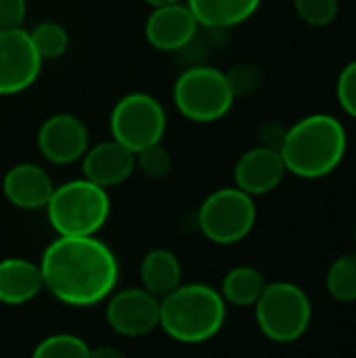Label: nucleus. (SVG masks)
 Here are the masks:
<instances>
[{
	"label": "nucleus",
	"mask_w": 356,
	"mask_h": 358,
	"mask_svg": "<svg viewBox=\"0 0 356 358\" xmlns=\"http://www.w3.org/2000/svg\"><path fill=\"white\" fill-rule=\"evenodd\" d=\"M44 289L67 306H94L118 285L120 264L113 250L92 237H57L40 258Z\"/></svg>",
	"instance_id": "1"
},
{
	"label": "nucleus",
	"mask_w": 356,
	"mask_h": 358,
	"mask_svg": "<svg viewBox=\"0 0 356 358\" xmlns=\"http://www.w3.org/2000/svg\"><path fill=\"white\" fill-rule=\"evenodd\" d=\"M166 124L168 117L164 105L147 92H130L122 96L109 115L111 138L128 147L132 153L162 143Z\"/></svg>",
	"instance_id": "8"
},
{
	"label": "nucleus",
	"mask_w": 356,
	"mask_h": 358,
	"mask_svg": "<svg viewBox=\"0 0 356 358\" xmlns=\"http://www.w3.org/2000/svg\"><path fill=\"white\" fill-rule=\"evenodd\" d=\"M172 99L178 113L195 124L222 120L235 103L227 73L210 65H193L185 69L174 82Z\"/></svg>",
	"instance_id": "5"
},
{
	"label": "nucleus",
	"mask_w": 356,
	"mask_h": 358,
	"mask_svg": "<svg viewBox=\"0 0 356 358\" xmlns=\"http://www.w3.org/2000/svg\"><path fill=\"white\" fill-rule=\"evenodd\" d=\"M134 155H136V168L147 178L162 180L166 176H170V172H172V155H170V151L162 143L145 147V149H141Z\"/></svg>",
	"instance_id": "23"
},
{
	"label": "nucleus",
	"mask_w": 356,
	"mask_h": 358,
	"mask_svg": "<svg viewBox=\"0 0 356 358\" xmlns=\"http://www.w3.org/2000/svg\"><path fill=\"white\" fill-rule=\"evenodd\" d=\"M42 157L55 166H69L84 157L90 147L88 126L73 113H55L46 117L36 136Z\"/></svg>",
	"instance_id": "11"
},
{
	"label": "nucleus",
	"mask_w": 356,
	"mask_h": 358,
	"mask_svg": "<svg viewBox=\"0 0 356 358\" xmlns=\"http://www.w3.org/2000/svg\"><path fill=\"white\" fill-rule=\"evenodd\" d=\"M296 15L311 27H327L338 19V0H294Z\"/></svg>",
	"instance_id": "24"
},
{
	"label": "nucleus",
	"mask_w": 356,
	"mask_h": 358,
	"mask_svg": "<svg viewBox=\"0 0 356 358\" xmlns=\"http://www.w3.org/2000/svg\"><path fill=\"white\" fill-rule=\"evenodd\" d=\"M256 201L237 187L210 193L197 210V227L206 239L218 245L243 241L256 224Z\"/></svg>",
	"instance_id": "7"
},
{
	"label": "nucleus",
	"mask_w": 356,
	"mask_h": 358,
	"mask_svg": "<svg viewBox=\"0 0 356 358\" xmlns=\"http://www.w3.org/2000/svg\"><path fill=\"white\" fill-rule=\"evenodd\" d=\"M44 210L59 237H92L105 227L111 201L107 189L76 178L55 187Z\"/></svg>",
	"instance_id": "4"
},
{
	"label": "nucleus",
	"mask_w": 356,
	"mask_h": 358,
	"mask_svg": "<svg viewBox=\"0 0 356 358\" xmlns=\"http://www.w3.org/2000/svg\"><path fill=\"white\" fill-rule=\"evenodd\" d=\"M88 358H128L124 355V350L115 348V346H99V348H90V357Z\"/></svg>",
	"instance_id": "29"
},
{
	"label": "nucleus",
	"mask_w": 356,
	"mask_h": 358,
	"mask_svg": "<svg viewBox=\"0 0 356 358\" xmlns=\"http://www.w3.org/2000/svg\"><path fill=\"white\" fill-rule=\"evenodd\" d=\"M327 292L338 302H356V254L340 256L327 271Z\"/></svg>",
	"instance_id": "20"
},
{
	"label": "nucleus",
	"mask_w": 356,
	"mask_h": 358,
	"mask_svg": "<svg viewBox=\"0 0 356 358\" xmlns=\"http://www.w3.org/2000/svg\"><path fill=\"white\" fill-rule=\"evenodd\" d=\"M348 151L346 126L329 113H311L287 128L281 143L285 170L298 178L317 180L329 176Z\"/></svg>",
	"instance_id": "2"
},
{
	"label": "nucleus",
	"mask_w": 356,
	"mask_h": 358,
	"mask_svg": "<svg viewBox=\"0 0 356 358\" xmlns=\"http://www.w3.org/2000/svg\"><path fill=\"white\" fill-rule=\"evenodd\" d=\"M44 289L40 264L27 258L0 260V304L21 306Z\"/></svg>",
	"instance_id": "16"
},
{
	"label": "nucleus",
	"mask_w": 356,
	"mask_h": 358,
	"mask_svg": "<svg viewBox=\"0 0 356 358\" xmlns=\"http://www.w3.org/2000/svg\"><path fill=\"white\" fill-rule=\"evenodd\" d=\"M225 73H227V80H229V86H231L235 99L256 92L262 84V71L254 63H237Z\"/></svg>",
	"instance_id": "25"
},
{
	"label": "nucleus",
	"mask_w": 356,
	"mask_h": 358,
	"mask_svg": "<svg viewBox=\"0 0 356 358\" xmlns=\"http://www.w3.org/2000/svg\"><path fill=\"white\" fill-rule=\"evenodd\" d=\"M262 0H187L199 27L229 29L256 15Z\"/></svg>",
	"instance_id": "17"
},
{
	"label": "nucleus",
	"mask_w": 356,
	"mask_h": 358,
	"mask_svg": "<svg viewBox=\"0 0 356 358\" xmlns=\"http://www.w3.org/2000/svg\"><path fill=\"white\" fill-rule=\"evenodd\" d=\"M355 241H356V227H355Z\"/></svg>",
	"instance_id": "31"
},
{
	"label": "nucleus",
	"mask_w": 356,
	"mask_h": 358,
	"mask_svg": "<svg viewBox=\"0 0 356 358\" xmlns=\"http://www.w3.org/2000/svg\"><path fill=\"white\" fill-rule=\"evenodd\" d=\"M285 174L287 170L281 153L262 145L248 149L233 168L235 187L252 197L275 191L283 182Z\"/></svg>",
	"instance_id": "13"
},
{
	"label": "nucleus",
	"mask_w": 356,
	"mask_h": 358,
	"mask_svg": "<svg viewBox=\"0 0 356 358\" xmlns=\"http://www.w3.org/2000/svg\"><path fill=\"white\" fill-rule=\"evenodd\" d=\"M136 170V155L118 141H105L88 147L82 157L84 178L90 182L111 189L124 185Z\"/></svg>",
	"instance_id": "14"
},
{
	"label": "nucleus",
	"mask_w": 356,
	"mask_h": 358,
	"mask_svg": "<svg viewBox=\"0 0 356 358\" xmlns=\"http://www.w3.org/2000/svg\"><path fill=\"white\" fill-rule=\"evenodd\" d=\"M199 23L187 2L153 8L145 21V38L149 46L162 52L185 50L197 36Z\"/></svg>",
	"instance_id": "12"
},
{
	"label": "nucleus",
	"mask_w": 356,
	"mask_h": 358,
	"mask_svg": "<svg viewBox=\"0 0 356 358\" xmlns=\"http://www.w3.org/2000/svg\"><path fill=\"white\" fill-rule=\"evenodd\" d=\"M90 346L73 334H55L44 338L31 352V358H88Z\"/></svg>",
	"instance_id": "22"
},
{
	"label": "nucleus",
	"mask_w": 356,
	"mask_h": 358,
	"mask_svg": "<svg viewBox=\"0 0 356 358\" xmlns=\"http://www.w3.org/2000/svg\"><path fill=\"white\" fill-rule=\"evenodd\" d=\"M27 15L25 0H0V29L23 27Z\"/></svg>",
	"instance_id": "27"
},
{
	"label": "nucleus",
	"mask_w": 356,
	"mask_h": 358,
	"mask_svg": "<svg viewBox=\"0 0 356 358\" xmlns=\"http://www.w3.org/2000/svg\"><path fill=\"white\" fill-rule=\"evenodd\" d=\"M29 38L42 61H55L63 57L69 48V34L57 21H42L31 31Z\"/></svg>",
	"instance_id": "21"
},
{
	"label": "nucleus",
	"mask_w": 356,
	"mask_h": 358,
	"mask_svg": "<svg viewBox=\"0 0 356 358\" xmlns=\"http://www.w3.org/2000/svg\"><path fill=\"white\" fill-rule=\"evenodd\" d=\"M266 287L264 275L254 266H235L231 268L220 287V296L227 304L233 306H254Z\"/></svg>",
	"instance_id": "19"
},
{
	"label": "nucleus",
	"mask_w": 356,
	"mask_h": 358,
	"mask_svg": "<svg viewBox=\"0 0 356 358\" xmlns=\"http://www.w3.org/2000/svg\"><path fill=\"white\" fill-rule=\"evenodd\" d=\"M42 59L23 27L0 29V96L19 94L36 84Z\"/></svg>",
	"instance_id": "9"
},
{
	"label": "nucleus",
	"mask_w": 356,
	"mask_h": 358,
	"mask_svg": "<svg viewBox=\"0 0 356 358\" xmlns=\"http://www.w3.org/2000/svg\"><path fill=\"white\" fill-rule=\"evenodd\" d=\"M260 331L277 344L300 340L313 321V304L306 292L287 281L266 283L262 296L254 304Z\"/></svg>",
	"instance_id": "6"
},
{
	"label": "nucleus",
	"mask_w": 356,
	"mask_h": 358,
	"mask_svg": "<svg viewBox=\"0 0 356 358\" xmlns=\"http://www.w3.org/2000/svg\"><path fill=\"white\" fill-rule=\"evenodd\" d=\"M285 132L287 128L281 126L279 122H264L260 128H258V141L262 147H271V149H281V143L285 138Z\"/></svg>",
	"instance_id": "28"
},
{
	"label": "nucleus",
	"mask_w": 356,
	"mask_h": 358,
	"mask_svg": "<svg viewBox=\"0 0 356 358\" xmlns=\"http://www.w3.org/2000/svg\"><path fill=\"white\" fill-rule=\"evenodd\" d=\"M109 327L124 338H143L159 327V298L143 287L113 292L107 298Z\"/></svg>",
	"instance_id": "10"
},
{
	"label": "nucleus",
	"mask_w": 356,
	"mask_h": 358,
	"mask_svg": "<svg viewBox=\"0 0 356 358\" xmlns=\"http://www.w3.org/2000/svg\"><path fill=\"white\" fill-rule=\"evenodd\" d=\"M52 180L38 164H17L6 170L2 178V193L19 210H42L52 195Z\"/></svg>",
	"instance_id": "15"
},
{
	"label": "nucleus",
	"mask_w": 356,
	"mask_h": 358,
	"mask_svg": "<svg viewBox=\"0 0 356 358\" xmlns=\"http://www.w3.org/2000/svg\"><path fill=\"white\" fill-rule=\"evenodd\" d=\"M147 6L151 8H159V6H170V4H176V2H183V0H143Z\"/></svg>",
	"instance_id": "30"
},
{
	"label": "nucleus",
	"mask_w": 356,
	"mask_h": 358,
	"mask_svg": "<svg viewBox=\"0 0 356 358\" xmlns=\"http://www.w3.org/2000/svg\"><path fill=\"white\" fill-rule=\"evenodd\" d=\"M336 96L342 111L356 120V59L344 65L336 82Z\"/></svg>",
	"instance_id": "26"
},
{
	"label": "nucleus",
	"mask_w": 356,
	"mask_h": 358,
	"mask_svg": "<svg viewBox=\"0 0 356 358\" xmlns=\"http://www.w3.org/2000/svg\"><path fill=\"white\" fill-rule=\"evenodd\" d=\"M227 302L220 292L204 283L178 285L159 300V327L180 344H204L220 334Z\"/></svg>",
	"instance_id": "3"
},
{
	"label": "nucleus",
	"mask_w": 356,
	"mask_h": 358,
	"mask_svg": "<svg viewBox=\"0 0 356 358\" xmlns=\"http://www.w3.org/2000/svg\"><path fill=\"white\" fill-rule=\"evenodd\" d=\"M141 281L143 289L162 300L164 296L172 294L178 285H183L180 260L170 250H151L141 262Z\"/></svg>",
	"instance_id": "18"
}]
</instances>
